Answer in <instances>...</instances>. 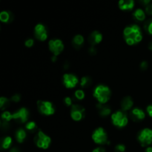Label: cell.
Wrapping results in <instances>:
<instances>
[{
  "label": "cell",
  "instance_id": "obj_22",
  "mask_svg": "<svg viewBox=\"0 0 152 152\" xmlns=\"http://www.w3.org/2000/svg\"><path fill=\"white\" fill-rule=\"evenodd\" d=\"M12 142H13V140H12V138L10 137H5L2 140V141H1V147L4 149H7V148H9L11 146Z\"/></svg>",
  "mask_w": 152,
  "mask_h": 152
},
{
  "label": "cell",
  "instance_id": "obj_13",
  "mask_svg": "<svg viewBox=\"0 0 152 152\" xmlns=\"http://www.w3.org/2000/svg\"><path fill=\"white\" fill-rule=\"evenodd\" d=\"M130 116L132 117V120L136 122L143 120L145 117V114L142 109L139 108H135L131 111Z\"/></svg>",
  "mask_w": 152,
  "mask_h": 152
},
{
  "label": "cell",
  "instance_id": "obj_20",
  "mask_svg": "<svg viewBox=\"0 0 152 152\" xmlns=\"http://www.w3.org/2000/svg\"><path fill=\"white\" fill-rule=\"evenodd\" d=\"M27 134L26 132L23 129H19L16 130V133H15V137H16V141L19 143H22L26 139Z\"/></svg>",
  "mask_w": 152,
  "mask_h": 152
},
{
  "label": "cell",
  "instance_id": "obj_39",
  "mask_svg": "<svg viewBox=\"0 0 152 152\" xmlns=\"http://www.w3.org/2000/svg\"><path fill=\"white\" fill-rule=\"evenodd\" d=\"M145 152H152V147H148L145 149Z\"/></svg>",
  "mask_w": 152,
  "mask_h": 152
},
{
  "label": "cell",
  "instance_id": "obj_33",
  "mask_svg": "<svg viewBox=\"0 0 152 152\" xmlns=\"http://www.w3.org/2000/svg\"><path fill=\"white\" fill-rule=\"evenodd\" d=\"M145 12H146L148 15L152 16V3H150L148 5L145 6Z\"/></svg>",
  "mask_w": 152,
  "mask_h": 152
},
{
  "label": "cell",
  "instance_id": "obj_15",
  "mask_svg": "<svg viewBox=\"0 0 152 152\" xmlns=\"http://www.w3.org/2000/svg\"><path fill=\"white\" fill-rule=\"evenodd\" d=\"M134 0H121L119 1L118 5L120 10H124V11H129L134 8Z\"/></svg>",
  "mask_w": 152,
  "mask_h": 152
},
{
  "label": "cell",
  "instance_id": "obj_34",
  "mask_svg": "<svg viewBox=\"0 0 152 152\" xmlns=\"http://www.w3.org/2000/svg\"><path fill=\"white\" fill-rule=\"evenodd\" d=\"M148 62H145V61H143V62H141L140 64V69L142 70V71H145V70L148 68Z\"/></svg>",
  "mask_w": 152,
  "mask_h": 152
},
{
  "label": "cell",
  "instance_id": "obj_12",
  "mask_svg": "<svg viewBox=\"0 0 152 152\" xmlns=\"http://www.w3.org/2000/svg\"><path fill=\"white\" fill-rule=\"evenodd\" d=\"M34 36L39 41H45L48 39V31L43 24L39 23L34 28Z\"/></svg>",
  "mask_w": 152,
  "mask_h": 152
},
{
  "label": "cell",
  "instance_id": "obj_32",
  "mask_svg": "<svg viewBox=\"0 0 152 152\" xmlns=\"http://www.w3.org/2000/svg\"><path fill=\"white\" fill-rule=\"evenodd\" d=\"M20 99H21V96L19 94H18L13 95L11 97V100L14 102H19V101H20Z\"/></svg>",
  "mask_w": 152,
  "mask_h": 152
},
{
  "label": "cell",
  "instance_id": "obj_14",
  "mask_svg": "<svg viewBox=\"0 0 152 152\" xmlns=\"http://www.w3.org/2000/svg\"><path fill=\"white\" fill-rule=\"evenodd\" d=\"M102 40V34L97 31H94L90 34L88 37V42L92 47L99 44Z\"/></svg>",
  "mask_w": 152,
  "mask_h": 152
},
{
  "label": "cell",
  "instance_id": "obj_16",
  "mask_svg": "<svg viewBox=\"0 0 152 152\" xmlns=\"http://www.w3.org/2000/svg\"><path fill=\"white\" fill-rule=\"evenodd\" d=\"M134 105V101L131 96H126L123 98L121 101V108L122 111H127L132 108Z\"/></svg>",
  "mask_w": 152,
  "mask_h": 152
},
{
  "label": "cell",
  "instance_id": "obj_8",
  "mask_svg": "<svg viewBox=\"0 0 152 152\" xmlns=\"http://www.w3.org/2000/svg\"><path fill=\"white\" fill-rule=\"evenodd\" d=\"M49 50L53 54V56H57L60 54L64 50V44L62 41L59 39H54L49 41Z\"/></svg>",
  "mask_w": 152,
  "mask_h": 152
},
{
  "label": "cell",
  "instance_id": "obj_11",
  "mask_svg": "<svg viewBox=\"0 0 152 152\" xmlns=\"http://www.w3.org/2000/svg\"><path fill=\"white\" fill-rule=\"evenodd\" d=\"M62 83L67 88H74L78 84V78L73 74H65L62 77Z\"/></svg>",
  "mask_w": 152,
  "mask_h": 152
},
{
  "label": "cell",
  "instance_id": "obj_28",
  "mask_svg": "<svg viewBox=\"0 0 152 152\" xmlns=\"http://www.w3.org/2000/svg\"><path fill=\"white\" fill-rule=\"evenodd\" d=\"M74 96L79 100H83L85 98V92L83 90H77L74 93Z\"/></svg>",
  "mask_w": 152,
  "mask_h": 152
},
{
  "label": "cell",
  "instance_id": "obj_18",
  "mask_svg": "<svg viewBox=\"0 0 152 152\" xmlns=\"http://www.w3.org/2000/svg\"><path fill=\"white\" fill-rule=\"evenodd\" d=\"M13 13L10 11L7 10H3L0 13V20L4 23H10L13 20Z\"/></svg>",
  "mask_w": 152,
  "mask_h": 152
},
{
  "label": "cell",
  "instance_id": "obj_9",
  "mask_svg": "<svg viewBox=\"0 0 152 152\" xmlns=\"http://www.w3.org/2000/svg\"><path fill=\"white\" fill-rule=\"evenodd\" d=\"M85 112H86V110L82 105L74 104L71 106V117L74 121H80L84 117Z\"/></svg>",
  "mask_w": 152,
  "mask_h": 152
},
{
  "label": "cell",
  "instance_id": "obj_21",
  "mask_svg": "<svg viewBox=\"0 0 152 152\" xmlns=\"http://www.w3.org/2000/svg\"><path fill=\"white\" fill-rule=\"evenodd\" d=\"M133 16L136 20L139 21V22H142V21L145 20V13L142 9L138 8L133 13Z\"/></svg>",
  "mask_w": 152,
  "mask_h": 152
},
{
  "label": "cell",
  "instance_id": "obj_19",
  "mask_svg": "<svg viewBox=\"0 0 152 152\" xmlns=\"http://www.w3.org/2000/svg\"><path fill=\"white\" fill-rule=\"evenodd\" d=\"M84 44V37L81 34L74 36L72 39V45L75 48H80Z\"/></svg>",
  "mask_w": 152,
  "mask_h": 152
},
{
  "label": "cell",
  "instance_id": "obj_31",
  "mask_svg": "<svg viewBox=\"0 0 152 152\" xmlns=\"http://www.w3.org/2000/svg\"><path fill=\"white\" fill-rule=\"evenodd\" d=\"M34 44V41L33 39H28L25 41V45L28 48H31Z\"/></svg>",
  "mask_w": 152,
  "mask_h": 152
},
{
  "label": "cell",
  "instance_id": "obj_30",
  "mask_svg": "<svg viewBox=\"0 0 152 152\" xmlns=\"http://www.w3.org/2000/svg\"><path fill=\"white\" fill-rule=\"evenodd\" d=\"M64 102H65V105H67V106H72V99H71L70 96H66V97L64 99Z\"/></svg>",
  "mask_w": 152,
  "mask_h": 152
},
{
  "label": "cell",
  "instance_id": "obj_41",
  "mask_svg": "<svg viewBox=\"0 0 152 152\" xmlns=\"http://www.w3.org/2000/svg\"><path fill=\"white\" fill-rule=\"evenodd\" d=\"M52 61H53V62H55V61H56V56H52Z\"/></svg>",
  "mask_w": 152,
  "mask_h": 152
},
{
  "label": "cell",
  "instance_id": "obj_25",
  "mask_svg": "<svg viewBox=\"0 0 152 152\" xmlns=\"http://www.w3.org/2000/svg\"><path fill=\"white\" fill-rule=\"evenodd\" d=\"M1 117L2 121L8 123V122H10V120H13V114H12L10 111H4V112L1 114Z\"/></svg>",
  "mask_w": 152,
  "mask_h": 152
},
{
  "label": "cell",
  "instance_id": "obj_5",
  "mask_svg": "<svg viewBox=\"0 0 152 152\" xmlns=\"http://www.w3.org/2000/svg\"><path fill=\"white\" fill-rule=\"evenodd\" d=\"M92 140L94 142L98 145H105L109 144V141L108 140V134L105 132V129L102 127H99L95 129L91 135Z\"/></svg>",
  "mask_w": 152,
  "mask_h": 152
},
{
  "label": "cell",
  "instance_id": "obj_35",
  "mask_svg": "<svg viewBox=\"0 0 152 152\" xmlns=\"http://www.w3.org/2000/svg\"><path fill=\"white\" fill-rule=\"evenodd\" d=\"M146 111H147V113H148V115H149V117H152V104L147 106Z\"/></svg>",
  "mask_w": 152,
  "mask_h": 152
},
{
  "label": "cell",
  "instance_id": "obj_17",
  "mask_svg": "<svg viewBox=\"0 0 152 152\" xmlns=\"http://www.w3.org/2000/svg\"><path fill=\"white\" fill-rule=\"evenodd\" d=\"M96 107H97L98 111H99V114L101 117H107V116H108L111 113V108L108 106V105L99 103L97 104Z\"/></svg>",
  "mask_w": 152,
  "mask_h": 152
},
{
  "label": "cell",
  "instance_id": "obj_10",
  "mask_svg": "<svg viewBox=\"0 0 152 152\" xmlns=\"http://www.w3.org/2000/svg\"><path fill=\"white\" fill-rule=\"evenodd\" d=\"M29 111L26 108H21L13 114V120L19 123H25L29 118Z\"/></svg>",
  "mask_w": 152,
  "mask_h": 152
},
{
  "label": "cell",
  "instance_id": "obj_23",
  "mask_svg": "<svg viewBox=\"0 0 152 152\" xmlns=\"http://www.w3.org/2000/svg\"><path fill=\"white\" fill-rule=\"evenodd\" d=\"M92 83V80L90 77H83L80 80V86L82 88H88L91 86Z\"/></svg>",
  "mask_w": 152,
  "mask_h": 152
},
{
  "label": "cell",
  "instance_id": "obj_4",
  "mask_svg": "<svg viewBox=\"0 0 152 152\" xmlns=\"http://www.w3.org/2000/svg\"><path fill=\"white\" fill-rule=\"evenodd\" d=\"M34 142L38 148L42 149H47L51 143V139L42 131L39 130L34 137Z\"/></svg>",
  "mask_w": 152,
  "mask_h": 152
},
{
  "label": "cell",
  "instance_id": "obj_3",
  "mask_svg": "<svg viewBox=\"0 0 152 152\" xmlns=\"http://www.w3.org/2000/svg\"><path fill=\"white\" fill-rule=\"evenodd\" d=\"M111 122L114 126L122 129L127 126L129 123V119L125 111H117L111 115Z\"/></svg>",
  "mask_w": 152,
  "mask_h": 152
},
{
  "label": "cell",
  "instance_id": "obj_36",
  "mask_svg": "<svg viewBox=\"0 0 152 152\" xmlns=\"http://www.w3.org/2000/svg\"><path fill=\"white\" fill-rule=\"evenodd\" d=\"M92 152H105V149L102 147H98V148H94Z\"/></svg>",
  "mask_w": 152,
  "mask_h": 152
},
{
  "label": "cell",
  "instance_id": "obj_40",
  "mask_svg": "<svg viewBox=\"0 0 152 152\" xmlns=\"http://www.w3.org/2000/svg\"><path fill=\"white\" fill-rule=\"evenodd\" d=\"M148 48H149L151 50H152V42H151L148 44Z\"/></svg>",
  "mask_w": 152,
  "mask_h": 152
},
{
  "label": "cell",
  "instance_id": "obj_24",
  "mask_svg": "<svg viewBox=\"0 0 152 152\" xmlns=\"http://www.w3.org/2000/svg\"><path fill=\"white\" fill-rule=\"evenodd\" d=\"M25 129L28 130V132H31V133H34L37 131V123L34 121H30L25 125Z\"/></svg>",
  "mask_w": 152,
  "mask_h": 152
},
{
  "label": "cell",
  "instance_id": "obj_6",
  "mask_svg": "<svg viewBox=\"0 0 152 152\" xmlns=\"http://www.w3.org/2000/svg\"><path fill=\"white\" fill-rule=\"evenodd\" d=\"M137 140L142 146L145 147L152 144V129L145 128L139 132Z\"/></svg>",
  "mask_w": 152,
  "mask_h": 152
},
{
  "label": "cell",
  "instance_id": "obj_27",
  "mask_svg": "<svg viewBox=\"0 0 152 152\" xmlns=\"http://www.w3.org/2000/svg\"><path fill=\"white\" fill-rule=\"evenodd\" d=\"M144 28L149 34L152 35V19L147 21L144 25Z\"/></svg>",
  "mask_w": 152,
  "mask_h": 152
},
{
  "label": "cell",
  "instance_id": "obj_37",
  "mask_svg": "<svg viewBox=\"0 0 152 152\" xmlns=\"http://www.w3.org/2000/svg\"><path fill=\"white\" fill-rule=\"evenodd\" d=\"M89 53H90L91 54H92V55L96 54V49L94 48V47H91L90 49H89Z\"/></svg>",
  "mask_w": 152,
  "mask_h": 152
},
{
  "label": "cell",
  "instance_id": "obj_2",
  "mask_svg": "<svg viewBox=\"0 0 152 152\" xmlns=\"http://www.w3.org/2000/svg\"><path fill=\"white\" fill-rule=\"evenodd\" d=\"M94 96L96 99V100L99 102V103L103 104L109 101L111 96V91L109 88L104 85H99L94 88L93 94Z\"/></svg>",
  "mask_w": 152,
  "mask_h": 152
},
{
  "label": "cell",
  "instance_id": "obj_29",
  "mask_svg": "<svg viewBox=\"0 0 152 152\" xmlns=\"http://www.w3.org/2000/svg\"><path fill=\"white\" fill-rule=\"evenodd\" d=\"M116 152H125L126 151V146L123 144H118L115 147Z\"/></svg>",
  "mask_w": 152,
  "mask_h": 152
},
{
  "label": "cell",
  "instance_id": "obj_38",
  "mask_svg": "<svg viewBox=\"0 0 152 152\" xmlns=\"http://www.w3.org/2000/svg\"><path fill=\"white\" fill-rule=\"evenodd\" d=\"M10 152H20L17 148H12L10 150Z\"/></svg>",
  "mask_w": 152,
  "mask_h": 152
},
{
  "label": "cell",
  "instance_id": "obj_1",
  "mask_svg": "<svg viewBox=\"0 0 152 152\" xmlns=\"http://www.w3.org/2000/svg\"><path fill=\"white\" fill-rule=\"evenodd\" d=\"M125 41L129 45H134L142 39V32L137 25H132L125 28L123 31Z\"/></svg>",
  "mask_w": 152,
  "mask_h": 152
},
{
  "label": "cell",
  "instance_id": "obj_26",
  "mask_svg": "<svg viewBox=\"0 0 152 152\" xmlns=\"http://www.w3.org/2000/svg\"><path fill=\"white\" fill-rule=\"evenodd\" d=\"M9 103H10V101L7 98L3 97V96L0 98V107H1V110H4L6 108H7Z\"/></svg>",
  "mask_w": 152,
  "mask_h": 152
},
{
  "label": "cell",
  "instance_id": "obj_7",
  "mask_svg": "<svg viewBox=\"0 0 152 152\" xmlns=\"http://www.w3.org/2000/svg\"><path fill=\"white\" fill-rule=\"evenodd\" d=\"M37 108L42 114L45 116L53 115L55 113V108L53 103L49 101H37Z\"/></svg>",
  "mask_w": 152,
  "mask_h": 152
}]
</instances>
